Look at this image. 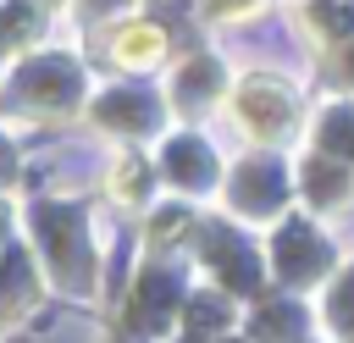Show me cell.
I'll list each match as a JSON object with an SVG mask.
<instances>
[{
    "label": "cell",
    "mask_w": 354,
    "mask_h": 343,
    "mask_svg": "<svg viewBox=\"0 0 354 343\" xmlns=\"http://www.w3.org/2000/svg\"><path fill=\"white\" fill-rule=\"evenodd\" d=\"M72 89H77V77H72V66H61V61H39V66L17 72V94H55V100H66Z\"/></svg>",
    "instance_id": "6da1fadb"
},
{
    "label": "cell",
    "mask_w": 354,
    "mask_h": 343,
    "mask_svg": "<svg viewBox=\"0 0 354 343\" xmlns=\"http://www.w3.org/2000/svg\"><path fill=\"white\" fill-rule=\"evenodd\" d=\"M0 166H6V149H0Z\"/></svg>",
    "instance_id": "7a4b0ae2"
}]
</instances>
